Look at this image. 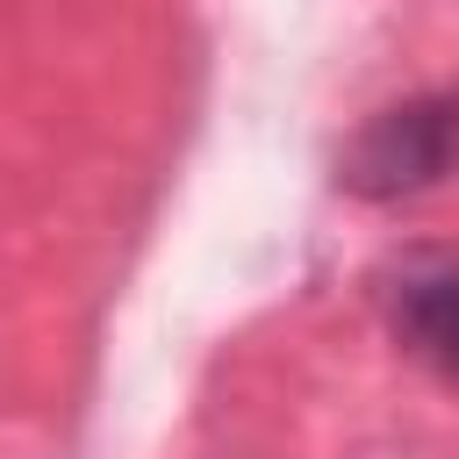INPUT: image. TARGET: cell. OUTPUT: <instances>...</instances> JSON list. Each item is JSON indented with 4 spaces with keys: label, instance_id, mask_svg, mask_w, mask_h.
<instances>
[{
    "label": "cell",
    "instance_id": "2",
    "mask_svg": "<svg viewBox=\"0 0 459 459\" xmlns=\"http://www.w3.org/2000/svg\"><path fill=\"white\" fill-rule=\"evenodd\" d=\"M380 308H387V330L423 366L459 380V251H445V244L394 251L380 265Z\"/></svg>",
    "mask_w": 459,
    "mask_h": 459
},
{
    "label": "cell",
    "instance_id": "1",
    "mask_svg": "<svg viewBox=\"0 0 459 459\" xmlns=\"http://www.w3.org/2000/svg\"><path fill=\"white\" fill-rule=\"evenodd\" d=\"M452 165H459V100L409 93V100L366 115V129L337 158V179L359 201H409V194L437 186Z\"/></svg>",
    "mask_w": 459,
    "mask_h": 459
}]
</instances>
